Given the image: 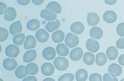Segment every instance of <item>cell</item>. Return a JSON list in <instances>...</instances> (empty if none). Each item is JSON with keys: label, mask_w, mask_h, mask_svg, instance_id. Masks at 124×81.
<instances>
[{"label": "cell", "mask_w": 124, "mask_h": 81, "mask_svg": "<svg viewBox=\"0 0 124 81\" xmlns=\"http://www.w3.org/2000/svg\"><path fill=\"white\" fill-rule=\"evenodd\" d=\"M9 35L8 31L5 28H0V41H4L8 38Z\"/></svg>", "instance_id": "33"}, {"label": "cell", "mask_w": 124, "mask_h": 81, "mask_svg": "<svg viewBox=\"0 0 124 81\" xmlns=\"http://www.w3.org/2000/svg\"><path fill=\"white\" fill-rule=\"evenodd\" d=\"M40 15L41 17L48 21H53L57 17L56 14L46 9L42 10L40 13Z\"/></svg>", "instance_id": "20"}, {"label": "cell", "mask_w": 124, "mask_h": 81, "mask_svg": "<svg viewBox=\"0 0 124 81\" xmlns=\"http://www.w3.org/2000/svg\"><path fill=\"white\" fill-rule=\"evenodd\" d=\"M43 81H55L53 78H46L44 79Z\"/></svg>", "instance_id": "44"}, {"label": "cell", "mask_w": 124, "mask_h": 81, "mask_svg": "<svg viewBox=\"0 0 124 81\" xmlns=\"http://www.w3.org/2000/svg\"><path fill=\"white\" fill-rule=\"evenodd\" d=\"M5 53L6 55L9 57H15L19 55L20 49L16 45H10L6 48Z\"/></svg>", "instance_id": "3"}, {"label": "cell", "mask_w": 124, "mask_h": 81, "mask_svg": "<svg viewBox=\"0 0 124 81\" xmlns=\"http://www.w3.org/2000/svg\"><path fill=\"white\" fill-rule=\"evenodd\" d=\"M89 81H102L101 75L97 73L92 74L89 77Z\"/></svg>", "instance_id": "35"}, {"label": "cell", "mask_w": 124, "mask_h": 81, "mask_svg": "<svg viewBox=\"0 0 124 81\" xmlns=\"http://www.w3.org/2000/svg\"><path fill=\"white\" fill-rule=\"evenodd\" d=\"M40 22L35 19H31L27 22V28L31 31H35L38 29L40 27Z\"/></svg>", "instance_id": "27"}, {"label": "cell", "mask_w": 124, "mask_h": 81, "mask_svg": "<svg viewBox=\"0 0 124 81\" xmlns=\"http://www.w3.org/2000/svg\"><path fill=\"white\" fill-rule=\"evenodd\" d=\"M3 65L7 70L12 71L15 69L17 66V63L15 59L7 58L4 60Z\"/></svg>", "instance_id": "6"}, {"label": "cell", "mask_w": 124, "mask_h": 81, "mask_svg": "<svg viewBox=\"0 0 124 81\" xmlns=\"http://www.w3.org/2000/svg\"><path fill=\"white\" fill-rule=\"evenodd\" d=\"M118 62L120 65L124 66V54L121 55L119 57Z\"/></svg>", "instance_id": "40"}, {"label": "cell", "mask_w": 124, "mask_h": 81, "mask_svg": "<svg viewBox=\"0 0 124 81\" xmlns=\"http://www.w3.org/2000/svg\"><path fill=\"white\" fill-rule=\"evenodd\" d=\"M35 35L37 40L42 43L46 42L49 37V34L48 32L43 29H40L37 31Z\"/></svg>", "instance_id": "5"}, {"label": "cell", "mask_w": 124, "mask_h": 81, "mask_svg": "<svg viewBox=\"0 0 124 81\" xmlns=\"http://www.w3.org/2000/svg\"><path fill=\"white\" fill-rule=\"evenodd\" d=\"M37 41L34 37L33 36H27L23 43L24 49H30L34 48L36 46Z\"/></svg>", "instance_id": "11"}, {"label": "cell", "mask_w": 124, "mask_h": 81, "mask_svg": "<svg viewBox=\"0 0 124 81\" xmlns=\"http://www.w3.org/2000/svg\"><path fill=\"white\" fill-rule=\"evenodd\" d=\"M56 55L55 49L53 47H47L45 48L42 52L43 57L46 59L51 60L55 58Z\"/></svg>", "instance_id": "8"}, {"label": "cell", "mask_w": 124, "mask_h": 81, "mask_svg": "<svg viewBox=\"0 0 124 81\" xmlns=\"http://www.w3.org/2000/svg\"><path fill=\"white\" fill-rule=\"evenodd\" d=\"M44 0H32V1L35 5H39L41 4L44 1Z\"/></svg>", "instance_id": "42"}, {"label": "cell", "mask_w": 124, "mask_h": 81, "mask_svg": "<svg viewBox=\"0 0 124 81\" xmlns=\"http://www.w3.org/2000/svg\"><path fill=\"white\" fill-rule=\"evenodd\" d=\"M109 74L112 76L115 77L120 75L122 73V68L118 64L113 63L110 65L108 68Z\"/></svg>", "instance_id": "7"}, {"label": "cell", "mask_w": 124, "mask_h": 81, "mask_svg": "<svg viewBox=\"0 0 124 81\" xmlns=\"http://www.w3.org/2000/svg\"><path fill=\"white\" fill-rule=\"evenodd\" d=\"M5 20L9 21L14 20L16 16V12L15 9L12 7L6 9L4 12Z\"/></svg>", "instance_id": "13"}, {"label": "cell", "mask_w": 124, "mask_h": 81, "mask_svg": "<svg viewBox=\"0 0 124 81\" xmlns=\"http://www.w3.org/2000/svg\"><path fill=\"white\" fill-rule=\"evenodd\" d=\"M41 70L44 75L48 76L51 75L53 73L54 68L51 63L47 62L43 64L41 67Z\"/></svg>", "instance_id": "10"}, {"label": "cell", "mask_w": 124, "mask_h": 81, "mask_svg": "<svg viewBox=\"0 0 124 81\" xmlns=\"http://www.w3.org/2000/svg\"><path fill=\"white\" fill-rule=\"evenodd\" d=\"M60 25L59 21L56 19L53 22H48L45 26V28L48 32H52L58 29Z\"/></svg>", "instance_id": "26"}, {"label": "cell", "mask_w": 124, "mask_h": 81, "mask_svg": "<svg viewBox=\"0 0 124 81\" xmlns=\"http://www.w3.org/2000/svg\"><path fill=\"white\" fill-rule=\"evenodd\" d=\"M106 54L108 58L110 60L115 59L117 57L118 52L117 49L113 46L108 47L107 49Z\"/></svg>", "instance_id": "23"}, {"label": "cell", "mask_w": 124, "mask_h": 81, "mask_svg": "<svg viewBox=\"0 0 124 81\" xmlns=\"http://www.w3.org/2000/svg\"><path fill=\"white\" fill-rule=\"evenodd\" d=\"M95 56L93 54L91 53L87 52L84 54L83 60L84 62L88 65L93 64L94 61Z\"/></svg>", "instance_id": "28"}, {"label": "cell", "mask_w": 124, "mask_h": 81, "mask_svg": "<svg viewBox=\"0 0 124 81\" xmlns=\"http://www.w3.org/2000/svg\"><path fill=\"white\" fill-rule=\"evenodd\" d=\"M88 74L87 71L83 69H80L75 74V77L77 81H85L87 79Z\"/></svg>", "instance_id": "25"}, {"label": "cell", "mask_w": 124, "mask_h": 81, "mask_svg": "<svg viewBox=\"0 0 124 81\" xmlns=\"http://www.w3.org/2000/svg\"><path fill=\"white\" fill-rule=\"evenodd\" d=\"M65 41V44L68 47L72 48L78 45L79 39L77 36L70 32L66 35Z\"/></svg>", "instance_id": "2"}, {"label": "cell", "mask_w": 124, "mask_h": 81, "mask_svg": "<svg viewBox=\"0 0 124 81\" xmlns=\"http://www.w3.org/2000/svg\"><path fill=\"white\" fill-rule=\"evenodd\" d=\"M54 64L56 69L60 71H63L68 68L69 62L66 58L58 57L55 59Z\"/></svg>", "instance_id": "1"}, {"label": "cell", "mask_w": 124, "mask_h": 81, "mask_svg": "<svg viewBox=\"0 0 124 81\" xmlns=\"http://www.w3.org/2000/svg\"><path fill=\"white\" fill-rule=\"evenodd\" d=\"M107 61V57L104 53L100 52L96 55V56L95 62L98 65H103L106 63Z\"/></svg>", "instance_id": "29"}, {"label": "cell", "mask_w": 124, "mask_h": 81, "mask_svg": "<svg viewBox=\"0 0 124 81\" xmlns=\"http://www.w3.org/2000/svg\"><path fill=\"white\" fill-rule=\"evenodd\" d=\"M103 81H118L117 78L114 77L108 73L105 74L103 76Z\"/></svg>", "instance_id": "36"}, {"label": "cell", "mask_w": 124, "mask_h": 81, "mask_svg": "<svg viewBox=\"0 0 124 81\" xmlns=\"http://www.w3.org/2000/svg\"><path fill=\"white\" fill-rule=\"evenodd\" d=\"M38 66L36 64L31 63L28 64L26 66L25 72L27 75H35L38 73Z\"/></svg>", "instance_id": "18"}, {"label": "cell", "mask_w": 124, "mask_h": 81, "mask_svg": "<svg viewBox=\"0 0 124 81\" xmlns=\"http://www.w3.org/2000/svg\"><path fill=\"white\" fill-rule=\"evenodd\" d=\"M25 68L24 66L21 65L18 66L16 69L15 73L17 78L23 79L27 76V74L25 72Z\"/></svg>", "instance_id": "30"}, {"label": "cell", "mask_w": 124, "mask_h": 81, "mask_svg": "<svg viewBox=\"0 0 124 81\" xmlns=\"http://www.w3.org/2000/svg\"><path fill=\"white\" fill-rule=\"evenodd\" d=\"M46 9L56 14H60L61 12V8L60 4L55 1H52L47 5Z\"/></svg>", "instance_id": "19"}, {"label": "cell", "mask_w": 124, "mask_h": 81, "mask_svg": "<svg viewBox=\"0 0 124 81\" xmlns=\"http://www.w3.org/2000/svg\"><path fill=\"white\" fill-rule=\"evenodd\" d=\"M25 36L23 33L18 34L15 35L13 39V42L17 45H21L24 42Z\"/></svg>", "instance_id": "31"}, {"label": "cell", "mask_w": 124, "mask_h": 81, "mask_svg": "<svg viewBox=\"0 0 124 81\" xmlns=\"http://www.w3.org/2000/svg\"><path fill=\"white\" fill-rule=\"evenodd\" d=\"M22 81H37L35 76H30L23 79Z\"/></svg>", "instance_id": "39"}, {"label": "cell", "mask_w": 124, "mask_h": 81, "mask_svg": "<svg viewBox=\"0 0 124 81\" xmlns=\"http://www.w3.org/2000/svg\"><path fill=\"white\" fill-rule=\"evenodd\" d=\"M1 81H3L1 79H0Z\"/></svg>", "instance_id": "46"}, {"label": "cell", "mask_w": 124, "mask_h": 81, "mask_svg": "<svg viewBox=\"0 0 124 81\" xmlns=\"http://www.w3.org/2000/svg\"><path fill=\"white\" fill-rule=\"evenodd\" d=\"M70 29L73 33L79 34L81 33L84 29L83 24L79 22H74L71 25Z\"/></svg>", "instance_id": "16"}, {"label": "cell", "mask_w": 124, "mask_h": 81, "mask_svg": "<svg viewBox=\"0 0 124 81\" xmlns=\"http://www.w3.org/2000/svg\"><path fill=\"white\" fill-rule=\"evenodd\" d=\"M117 34L121 37L124 36V23H121L118 24L116 28Z\"/></svg>", "instance_id": "34"}, {"label": "cell", "mask_w": 124, "mask_h": 81, "mask_svg": "<svg viewBox=\"0 0 124 81\" xmlns=\"http://www.w3.org/2000/svg\"><path fill=\"white\" fill-rule=\"evenodd\" d=\"M105 3L109 5H113L115 4L117 0H105Z\"/></svg>", "instance_id": "43"}, {"label": "cell", "mask_w": 124, "mask_h": 81, "mask_svg": "<svg viewBox=\"0 0 124 81\" xmlns=\"http://www.w3.org/2000/svg\"><path fill=\"white\" fill-rule=\"evenodd\" d=\"M103 18L104 21L109 23H112L116 20L117 16L113 11L108 10L105 12L103 15Z\"/></svg>", "instance_id": "12"}, {"label": "cell", "mask_w": 124, "mask_h": 81, "mask_svg": "<svg viewBox=\"0 0 124 81\" xmlns=\"http://www.w3.org/2000/svg\"><path fill=\"white\" fill-rule=\"evenodd\" d=\"M18 2L20 5L23 6H26L30 2V0H17Z\"/></svg>", "instance_id": "41"}, {"label": "cell", "mask_w": 124, "mask_h": 81, "mask_svg": "<svg viewBox=\"0 0 124 81\" xmlns=\"http://www.w3.org/2000/svg\"><path fill=\"white\" fill-rule=\"evenodd\" d=\"M103 34L102 30L98 27H93L90 32V36L94 39H100L102 36Z\"/></svg>", "instance_id": "21"}, {"label": "cell", "mask_w": 124, "mask_h": 81, "mask_svg": "<svg viewBox=\"0 0 124 81\" xmlns=\"http://www.w3.org/2000/svg\"><path fill=\"white\" fill-rule=\"evenodd\" d=\"M74 78L73 74L71 73H66L61 76L58 81H73Z\"/></svg>", "instance_id": "32"}, {"label": "cell", "mask_w": 124, "mask_h": 81, "mask_svg": "<svg viewBox=\"0 0 124 81\" xmlns=\"http://www.w3.org/2000/svg\"><path fill=\"white\" fill-rule=\"evenodd\" d=\"M22 26L19 21L15 22L10 26L9 28L10 33L13 36L15 34L20 33L22 31Z\"/></svg>", "instance_id": "17"}, {"label": "cell", "mask_w": 124, "mask_h": 81, "mask_svg": "<svg viewBox=\"0 0 124 81\" xmlns=\"http://www.w3.org/2000/svg\"><path fill=\"white\" fill-rule=\"evenodd\" d=\"M82 49L79 47H76L73 49L70 54L71 59L74 61H77L80 60L83 54Z\"/></svg>", "instance_id": "9"}, {"label": "cell", "mask_w": 124, "mask_h": 81, "mask_svg": "<svg viewBox=\"0 0 124 81\" xmlns=\"http://www.w3.org/2000/svg\"><path fill=\"white\" fill-rule=\"evenodd\" d=\"M7 8L6 5L4 3L0 2V15H3Z\"/></svg>", "instance_id": "38"}, {"label": "cell", "mask_w": 124, "mask_h": 81, "mask_svg": "<svg viewBox=\"0 0 124 81\" xmlns=\"http://www.w3.org/2000/svg\"><path fill=\"white\" fill-rule=\"evenodd\" d=\"M65 36L64 32L61 30H58L54 32L52 35V39L54 42L59 43L62 41Z\"/></svg>", "instance_id": "24"}, {"label": "cell", "mask_w": 124, "mask_h": 81, "mask_svg": "<svg viewBox=\"0 0 124 81\" xmlns=\"http://www.w3.org/2000/svg\"><path fill=\"white\" fill-rule=\"evenodd\" d=\"M86 47L89 51L93 53L96 52L99 49L100 45L98 41L92 39H89L87 40Z\"/></svg>", "instance_id": "4"}, {"label": "cell", "mask_w": 124, "mask_h": 81, "mask_svg": "<svg viewBox=\"0 0 124 81\" xmlns=\"http://www.w3.org/2000/svg\"><path fill=\"white\" fill-rule=\"evenodd\" d=\"M56 50L57 54L61 56H66L69 53L68 48L63 43L58 44L56 46Z\"/></svg>", "instance_id": "22"}, {"label": "cell", "mask_w": 124, "mask_h": 81, "mask_svg": "<svg viewBox=\"0 0 124 81\" xmlns=\"http://www.w3.org/2000/svg\"><path fill=\"white\" fill-rule=\"evenodd\" d=\"M120 81H124V78L123 79H121Z\"/></svg>", "instance_id": "45"}, {"label": "cell", "mask_w": 124, "mask_h": 81, "mask_svg": "<svg viewBox=\"0 0 124 81\" xmlns=\"http://www.w3.org/2000/svg\"><path fill=\"white\" fill-rule=\"evenodd\" d=\"M99 17L98 15L94 12H90L87 15V21L89 25L94 26L97 25L99 23Z\"/></svg>", "instance_id": "15"}, {"label": "cell", "mask_w": 124, "mask_h": 81, "mask_svg": "<svg viewBox=\"0 0 124 81\" xmlns=\"http://www.w3.org/2000/svg\"><path fill=\"white\" fill-rule=\"evenodd\" d=\"M116 47L119 49H124V37L119 39L117 40L116 42Z\"/></svg>", "instance_id": "37"}, {"label": "cell", "mask_w": 124, "mask_h": 81, "mask_svg": "<svg viewBox=\"0 0 124 81\" xmlns=\"http://www.w3.org/2000/svg\"><path fill=\"white\" fill-rule=\"evenodd\" d=\"M37 56V53L35 50H31L26 52L23 57L24 62L29 63L34 61Z\"/></svg>", "instance_id": "14"}]
</instances>
